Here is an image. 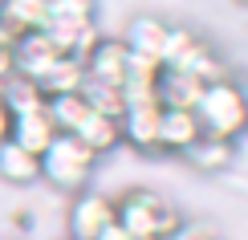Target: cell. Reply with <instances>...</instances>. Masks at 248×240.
Segmentation results:
<instances>
[{
    "label": "cell",
    "mask_w": 248,
    "mask_h": 240,
    "mask_svg": "<svg viewBox=\"0 0 248 240\" xmlns=\"http://www.w3.org/2000/svg\"><path fill=\"white\" fill-rule=\"evenodd\" d=\"M191 110H195V122H200V130L208 139L240 143L248 134V90L232 78L203 86Z\"/></svg>",
    "instance_id": "cell-1"
},
{
    "label": "cell",
    "mask_w": 248,
    "mask_h": 240,
    "mask_svg": "<svg viewBox=\"0 0 248 240\" xmlns=\"http://www.w3.org/2000/svg\"><path fill=\"white\" fill-rule=\"evenodd\" d=\"M114 212H118V228H126L134 240H167L179 232L183 216L163 192H151V187H134V192L118 195L114 200Z\"/></svg>",
    "instance_id": "cell-2"
},
{
    "label": "cell",
    "mask_w": 248,
    "mask_h": 240,
    "mask_svg": "<svg viewBox=\"0 0 248 240\" xmlns=\"http://www.w3.org/2000/svg\"><path fill=\"white\" fill-rule=\"evenodd\" d=\"M94 163H98V155L90 147H81L74 134H57L41 151V179L49 187H57V192L78 195V192H86L90 175H94Z\"/></svg>",
    "instance_id": "cell-3"
},
{
    "label": "cell",
    "mask_w": 248,
    "mask_h": 240,
    "mask_svg": "<svg viewBox=\"0 0 248 240\" xmlns=\"http://www.w3.org/2000/svg\"><path fill=\"white\" fill-rule=\"evenodd\" d=\"M114 220H118L114 195H106V192H78L74 208H69V236L74 240H98Z\"/></svg>",
    "instance_id": "cell-4"
},
{
    "label": "cell",
    "mask_w": 248,
    "mask_h": 240,
    "mask_svg": "<svg viewBox=\"0 0 248 240\" xmlns=\"http://www.w3.org/2000/svg\"><path fill=\"white\" fill-rule=\"evenodd\" d=\"M159 118H163V106L159 102H126L118 118V130H122V143H130L134 151H159Z\"/></svg>",
    "instance_id": "cell-5"
},
{
    "label": "cell",
    "mask_w": 248,
    "mask_h": 240,
    "mask_svg": "<svg viewBox=\"0 0 248 240\" xmlns=\"http://www.w3.org/2000/svg\"><path fill=\"white\" fill-rule=\"evenodd\" d=\"M130 61H134V53L126 49L122 37H102L98 45L90 49V57H86V78L110 81V86L122 90V81H126V74H130Z\"/></svg>",
    "instance_id": "cell-6"
},
{
    "label": "cell",
    "mask_w": 248,
    "mask_h": 240,
    "mask_svg": "<svg viewBox=\"0 0 248 240\" xmlns=\"http://www.w3.org/2000/svg\"><path fill=\"white\" fill-rule=\"evenodd\" d=\"M53 139H57V127H53V114H49V102H37V106L13 114V143L16 147L41 155Z\"/></svg>",
    "instance_id": "cell-7"
},
{
    "label": "cell",
    "mask_w": 248,
    "mask_h": 240,
    "mask_svg": "<svg viewBox=\"0 0 248 240\" xmlns=\"http://www.w3.org/2000/svg\"><path fill=\"white\" fill-rule=\"evenodd\" d=\"M57 57H61L57 45L45 33H25V37L13 41V74H20V78H33L37 81Z\"/></svg>",
    "instance_id": "cell-8"
},
{
    "label": "cell",
    "mask_w": 248,
    "mask_h": 240,
    "mask_svg": "<svg viewBox=\"0 0 248 240\" xmlns=\"http://www.w3.org/2000/svg\"><path fill=\"white\" fill-rule=\"evenodd\" d=\"M200 122H195V110H179V106H163V118H159V151L167 155H183L200 139Z\"/></svg>",
    "instance_id": "cell-9"
},
{
    "label": "cell",
    "mask_w": 248,
    "mask_h": 240,
    "mask_svg": "<svg viewBox=\"0 0 248 240\" xmlns=\"http://www.w3.org/2000/svg\"><path fill=\"white\" fill-rule=\"evenodd\" d=\"M167 20L159 16H134L126 25V33H122V41H126V49L134 57H147V61H163V45H167Z\"/></svg>",
    "instance_id": "cell-10"
},
{
    "label": "cell",
    "mask_w": 248,
    "mask_h": 240,
    "mask_svg": "<svg viewBox=\"0 0 248 240\" xmlns=\"http://www.w3.org/2000/svg\"><path fill=\"white\" fill-rule=\"evenodd\" d=\"M49 20V0H0V25L16 37L41 33Z\"/></svg>",
    "instance_id": "cell-11"
},
{
    "label": "cell",
    "mask_w": 248,
    "mask_h": 240,
    "mask_svg": "<svg viewBox=\"0 0 248 240\" xmlns=\"http://www.w3.org/2000/svg\"><path fill=\"white\" fill-rule=\"evenodd\" d=\"M81 81H86V61L78 57H57L45 74L37 78L41 98H65V94H81Z\"/></svg>",
    "instance_id": "cell-12"
},
{
    "label": "cell",
    "mask_w": 248,
    "mask_h": 240,
    "mask_svg": "<svg viewBox=\"0 0 248 240\" xmlns=\"http://www.w3.org/2000/svg\"><path fill=\"white\" fill-rule=\"evenodd\" d=\"M74 139L81 143V147H90L94 155H106V151H114L118 143H122V130H118V118H110V114H98L94 106H90V114L78 122L74 130Z\"/></svg>",
    "instance_id": "cell-13"
},
{
    "label": "cell",
    "mask_w": 248,
    "mask_h": 240,
    "mask_svg": "<svg viewBox=\"0 0 248 240\" xmlns=\"http://www.w3.org/2000/svg\"><path fill=\"white\" fill-rule=\"evenodd\" d=\"M0 179H8V183H16V187L37 183L41 179V155L16 147L13 139L0 143Z\"/></svg>",
    "instance_id": "cell-14"
},
{
    "label": "cell",
    "mask_w": 248,
    "mask_h": 240,
    "mask_svg": "<svg viewBox=\"0 0 248 240\" xmlns=\"http://www.w3.org/2000/svg\"><path fill=\"white\" fill-rule=\"evenodd\" d=\"M200 81L183 69H159V86H155V98L159 106H179V110H191L195 98H200Z\"/></svg>",
    "instance_id": "cell-15"
},
{
    "label": "cell",
    "mask_w": 248,
    "mask_h": 240,
    "mask_svg": "<svg viewBox=\"0 0 248 240\" xmlns=\"http://www.w3.org/2000/svg\"><path fill=\"white\" fill-rule=\"evenodd\" d=\"M183 159H187L195 171H228L232 159H236V143H224V139H208V134H200V139L183 151Z\"/></svg>",
    "instance_id": "cell-16"
},
{
    "label": "cell",
    "mask_w": 248,
    "mask_h": 240,
    "mask_svg": "<svg viewBox=\"0 0 248 240\" xmlns=\"http://www.w3.org/2000/svg\"><path fill=\"white\" fill-rule=\"evenodd\" d=\"M200 45H203V37H195L191 29H183V25H171V29H167V45H163V61H159V65H163V69H183L195 53H200Z\"/></svg>",
    "instance_id": "cell-17"
},
{
    "label": "cell",
    "mask_w": 248,
    "mask_h": 240,
    "mask_svg": "<svg viewBox=\"0 0 248 240\" xmlns=\"http://www.w3.org/2000/svg\"><path fill=\"white\" fill-rule=\"evenodd\" d=\"M81 98H86L98 114H110V118H122V110H126V98H122V90H118V86H110V81H94V78H86V81H81Z\"/></svg>",
    "instance_id": "cell-18"
},
{
    "label": "cell",
    "mask_w": 248,
    "mask_h": 240,
    "mask_svg": "<svg viewBox=\"0 0 248 240\" xmlns=\"http://www.w3.org/2000/svg\"><path fill=\"white\" fill-rule=\"evenodd\" d=\"M0 98L8 102V110H29V106H37V102H45L41 98V90H37V81L33 78H20V74H8L4 81H0Z\"/></svg>",
    "instance_id": "cell-19"
},
{
    "label": "cell",
    "mask_w": 248,
    "mask_h": 240,
    "mask_svg": "<svg viewBox=\"0 0 248 240\" xmlns=\"http://www.w3.org/2000/svg\"><path fill=\"white\" fill-rule=\"evenodd\" d=\"M94 20V0H49L45 25H90Z\"/></svg>",
    "instance_id": "cell-20"
},
{
    "label": "cell",
    "mask_w": 248,
    "mask_h": 240,
    "mask_svg": "<svg viewBox=\"0 0 248 240\" xmlns=\"http://www.w3.org/2000/svg\"><path fill=\"white\" fill-rule=\"evenodd\" d=\"M175 240H224V236L216 232L212 224H203V220H183L179 232H175Z\"/></svg>",
    "instance_id": "cell-21"
},
{
    "label": "cell",
    "mask_w": 248,
    "mask_h": 240,
    "mask_svg": "<svg viewBox=\"0 0 248 240\" xmlns=\"http://www.w3.org/2000/svg\"><path fill=\"white\" fill-rule=\"evenodd\" d=\"M13 139V110H8V102L0 98V143Z\"/></svg>",
    "instance_id": "cell-22"
},
{
    "label": "cell",
    "mask_w": 248,
    "mask_h": 240,
    "mask_svg": "<svg viewBox=\"0 0 248 240\" xmlns=\"http://www.w3.org/2000/svg\"><path fill=\"white\" fill-rule=\"evenodd\" d=\"M98 240H134V236L126 232V228H118V224H110V228H106V232H102Z\"/></svg>",
    "instance_id": "cell-23"
},
{
    "label": "cell",
    "mask_w": 248,
    "mask_h": 240,
    "mask_svg": "<svg viewBox=\"0 0 248 240\" xmlns=\"http://www.w3.org/2000/svg\"><path fill=\"white\" fill-rule=\"evenodd\" d=\"M8 53H13V33L0 25V57H8Z\"/></svg>",
    "instance_id": "cell-24"
},
{
    "label": "cell",
    "mask_w": 248,
    "mask_h": 240,
    "mask_svg": "<svg viewBox=\"0 0 248 240\" xmlns=\"http://www.w3.org/2000/svg\"><path fill=\"white\" fill-rule=\"evenodd\" d=\"M65 240H74V236H65Z\"/></svg>",
    "instance_id": "cell-25"
},
{
    "label": "cell",
    "mask_w": 248,
    "mask_h": 240,
    "mask_svg": "<svg viewBox=\"0 0 248 240\" xmlns=\"http://www.w3.org/2000/svg\"><path fill=\"white\" fill-rule=\"evenodd\" d=\"M244 4H248V0H244Z\"/></svg>",
    "instance_id": "cell-26"
}]
</instances>
